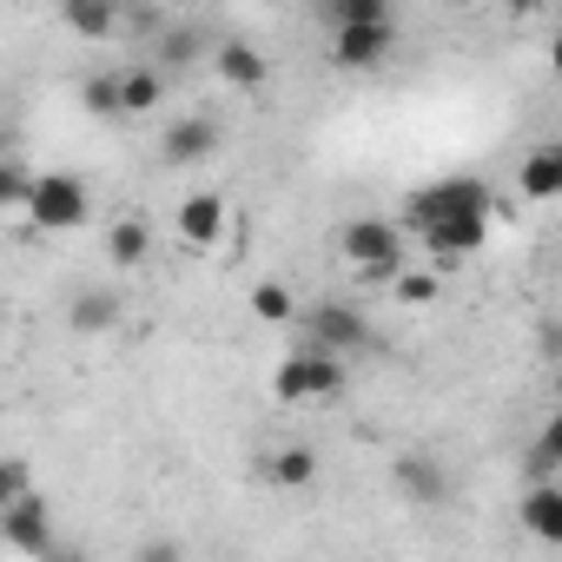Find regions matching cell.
<instances>
[{"label":"cell","mask_w":562,"mask_h":562,"mask_svg":"<svg viewBox=\"0 0 562 562\" xmlns=\"http://www.w3.org/2000/svg\"><path fill=\"white\" fill-rule=\"evenodd\" d=\"M212 80L225 93H265L271 87V60L251 47V41H218L212 47Z\"/></svg>","instance_id":"obj_9"},{"label":"cell","mask_w":562,"mask_h":562,"mask_svg":"<svg viewBox=\"0 0 562 562\" xmlns=\"http://www.w3.org/2000/svg\"><path fill=\"white\" fill-rule=\"evenodd\" d=\"M516 516H522V529H529L536 542L562 549V483H529L522 503H516Z\"/></svg>","instance_id":"obj_14"},{"label":"cell","mask_w":562,"mask_h":562,"mask_svg":"<svg viewBox=\"0 0 562 562\" xmlns=\"http://www.w3.org/2000/svg\"><path fill=\"white\" fill-rule=\"evenodd\" d=\"M345 391V358L338 351H325V345H299V351H285L278 358V371H271V397L278 404H331Z\"/></svg>","instance_id":"obj_1"},{"label":"cell","mask_w":562,"mask_h":562,"mask_svg":"<svg viewBox=\"0 0 562 562\" xmlns=\"http://www.w3.org/2000/svg\"><path fill=\"white\" fill-rule=\"evenodd\" d=\"M67 325H74V331H87V338H100V331H113V325H120V299H113L106 285H87V292H74Z\"/></svg>","instance_id":"obj_18"},{"label":"cell","mask_w":562,"mask_h":562,"mask_svg":"<svg viewBox=\"0 0 562 562\" xmlns=\"http://www.w3.org/2000/svg\"><path fill=\"white\" fill-rule=\"evenodd\" d=\"M338 251H345V265L364 278V285H391V271L411 258V232L397 218H351L338 232Z\"/></svg>","instance_id":"obj_2"},{"label":"cell","mask_w":562,"mask_h":562,"mask_svg":"<svg viewBox=\"0 0 562 562\" xmlns=\"http://www.w3.org/2000/svg\"><path fill=\"white\" fill-rule=\"evenodd\" d=\"M391 54H397V21H351V27H331V67H345V74H378Z\"/></svg>","instance_id":"obj_6"},{"label":"cell","mask_w":562,"mask_h":562,"mask_svg":"<svg viewBox=\"0 0 562 562\" xmlns=\"http://www.w3.org/2000/svg\"><path fill=\"white\" fill-rule=\"evenodd\" d=\"M305 338L325 345V351H338V358H358V351L378 345V338H371V318L351 312V305H338V299H325L318 312H305Z\"/></svg>","instance_id":"obj_7"},{"label":"cell","mask_w":562,"mask_h":562,"mask_svg":"<svg viewBox=\"0 0 562 562\" xmlns=\"http://www.w3.org/2000/svg\"><path fill=\"white\" fill-rule=\"evenodd\" d=\"M522 463H529L536 476H542V470H562V404H555V417L542 424V437L529 443V457H522Z\"/></svg>","instance_id":"obj_23"},{"label":"cell","mask_w":562,"mask_h":562,"mask_svg":"<svg viewBox=\"0 0 562 562\" xmlns=\"http://www.w3.org/2000/svg\"><path fill=\"white\" fill-rule=\"evenodd\" d=\"M0 536H8V549H27V555H47L54 562V536H47V503L41 496L0 509Z\"/></svg>","instance_id":"obj_12"},{"label":"cell","mask_w":562,"mask_h":562,"mask_svg":"<svg viewBox=\"0 0 562 562\" xmlns=\"http://www.w3.org/2000/svg\"><path fill=\"white\" fill-rule=\"evenodd\" d=\"M27 496H34V476H27L21 457H8V463H0V509H14V503H27Z\"/></svg>","instance_id":"obj_25"},{"label":"cell","mask_w":562,"mask_h":562,"mask_svg":"<svg viewBox=\"0 0 562 562\" xmlns=\"http://www.w3.org/2000/svg\"><path fill=\"white\" fill-rule=\"evenodd\" d=\"M437 292H443V278H437V271H424V265H411V258L391 271V299H397V305H430Z\"/></svg>","instance_id":"obj_20"},{"label":"cell","mask_w":562,"mask_h":562,"mask_svg":"<svg viewBox=\"0 0 562 562\" xmlns=\"http://www.w3.org/2000/svg\"><path fill=\"white\" fill-rule=\"evenodd\" d=\"M153 245H159V238H153V225H146V218H133V212H126V218H106V232H100V251H106V265H113V271L146 265V258H153Z\"/></svg>","instance_id":"obj_11"},{"label":"cell","mask_w":562,"mask_h":562,"mask_svg":"<svg viewBox=\"0 0 562 562\" xmlns=\"http://www.w3.org/2000/svg\"><path fill=\"white\" fill-rule=\"evenodd\" d=\"M80 100H87V113H100V120H120V113H126V100H120V74H93V80H80Z\"/></svg>","instance_id":"obj_22"},{"label":"cell","mask_w":562,"mask_h":562,"mask_svg":"<svg viewBox=\"0 0 562 562\" xmlns=\"http://www.w3.org/2000/svg\"><path fill=\"white\" fill-rule=\"evenodd\" d=\"M27 218L41 232H80L93 218V199H87V179L80 172H41L34 199H27Z\"/></svg>","instance_id":"obj_3"},{"label":"cell","mask_w":562,"mask_h":562,"mask_svg":"<svg viewBox=\"0 0 562 562\" xmlns=\"http://www.w3.org/2000/svg\"><path fill=\"white\" fill-rule=\"evenodd\" d=\"M325 27H351V21H391V0H318Z\"/></svg>","instance_id":"obj_21"},{"label":"cell","mask_w":562,"mask_h":562,"mask_svg":"<svg viewBox=\"0 0 562 562\" xmlns=\"http://www.w3.org/2000/svg\"><path fill=\"white\" fill-rule=\"evenodd\" d=\"M457 212L490 218V212H496L490 186H483V179H437V186L411 192V232H424V225H437V218H457Z\"/></svg>","instance_id":"obj_5"},{"label":"cell","mask_w":562,"mask_h":562,"mask_svg":"<svg viewBox=\"0 0 562 562\" xmlns=\"http://www.w3.org/2000/svg\"><path fill=\"white\" fill-rule=\"evenodd\" d=\"M251 318H258V325H292V318H299L292 285H278V278H258V285H251Z\"/></svg>","instance_id":"obj_19"},{"label":"cell","mask_w":562,"mask_h":562,"mask_svg":"<svg viewBox=\"0 0 562 562\" xmlns=\"http://www.w3.org/2000/svg\"><path fill=\"white\" fill-rule=\"evenodd\" d=\"M126 21V0H60V27L74 41H113Z\"/></svg>","instance_id":"obj_13"},{"label":"cell","mask_w":562,"mask_h":562,"mask_svg":"<svg viewBox=\"0 0 562 562\" xmlns=\"http://www.w3.org/2000/svg\"><path fill=\"white\" fill-rule=\"evenodd\" d=\"M391 483H397V496L417 503V509H443V503H450V470H443V457H430V450L391 457Z\"/></svg>","instance_id":"obj_8"},{"label":"cell","mask_w":562,"mask_h":562,"mask_svg":"<svg viewBox=\"0 0 562 562\" xmlns=\"http://www.w3.org/2000/svg\"><path fill=\"white\" fill-rule=\"evenodd\" d=\"M549 74H555V80H562V34H555V41H549Z\"/></svg>","instance_id":"obj_27"},{"label":"cell","mask_w":562,"mask_h":562,"mask_svg":"<svg viewBox=\"0 0 562 562\" xmlns=\"http://www.w3.org/2000/svg\"><path fill=\"white\" fill-rule=\"evenodd\" d=\"M212 153H218V126L212 120H172L159 133V159L166 166H205Z\"/></svg>","instance_id":"obj_10"},{"label":"cell","mask_w":562,"mask_h":562,"mask_svg":"<svg viewBox=\"0 0 562 562\" xmlns=\"http://www.w3.org/2000/svg\"><path fill=\"white\" fill-rule=\"evenodd\" d=\"M265 476H271L278 490H312V483H318V450H312V443H278V450L265 457Z\"/></svg>","instance_id":"obj_16"},{"label":"cell","mask_w":562,"mask_h":562,"mask_svg":"<svg viewBox=\"0 0 562 562\" xmlns=\"http://www.w3.org/2000/svg\"><path fill=\"white\" fill-rule=\"evenodd\" d=\"M172 238L186 251H225V238H232V199L225 192H186L179 212H172Z\"/></svg>","instance_id":"obj_4"},{"label":"cell","mask_w":562,"mask_h":562,"mask_svg":"<svg viewBox=\"0 0 562 562\" xmlns=\"http://www.w3.org/2000/svg\"><path fill=\"white\" fill-rule=\"evenodd\" d=\"M34 172L21 166V159H8V166H0V205H14V212H27V199H34Z\"/></svg>","instance_id":"obj_24"},{"label":"cell","mask_w":562,"mask_h":562,"mask_svg":"<svg viewBox=\"0 0 562 562\" xmlns=\"http://www.w3.org/2000/svg\"><path fill=\"white\" fill-rule=\"evenodd\" d=\"M516 192L536 199V205L562 199V146H536V153H522V166H516Z\"/></svg>","instance_id":"obj_15"},{"label":"cell","mask_w":562,"mask_h":562,"mask_svg":"<svg viewBox=\"0 0 562 562\" xmlns=\"http://www.w3.org/2000/svg\"><path fill=\"white\" fill-rule=\"evenodd\" d=\"M120 100H126V120L159 113V100H166V67H153V60L126 67V74H120Z\"/></svg>","instance_id":"obj_17"},{"label":"cell","mask_w":562,"mask_h":562,"mask_svg":"<svg viewBox=\"0 0 562 562\" xmlns=\"http://www.w3.org/2000/svg\"><path fill=\"white\" fill-rule=\"evenodd\" d=\"M503 8H509L516 21H529V14H542V8H549V0H503Z\"/></svg>","instance_id":"obj_26"}]
</instances>
